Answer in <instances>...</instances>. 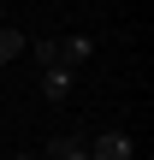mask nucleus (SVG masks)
<instances>
[{
	"label": "nucleus",
	"mask_w": 154,
	"mask_h": 160,
	"mask_svg": "<svg viewBox=\"0 0 154 160\" xmlns=\"http://www.w3.org/2000/svg\"><path fill=\"white\" fill-rule=\"evenodd\" d=\"M89 160H131L137 154V142H131V131H101L95 142H83Z\"/></svg>",
	"instance_id": "obj_1"
},
{
	"label": "nucleus",
	"mask_w": 154,
	"mask_h": 160,
	"mask_svg": "<svg viewBox=\"0 0 154 160\" xmlns=\"http://www.w3.org/2000/svg\"><path fill=\"white\" fill-rule=\"evenodd\" d=\"M53 53H59V65H65V71H77V65H89V59H95V36H59V42H53Z\"/></svg>",
	"instance_id": "obj_2"
},
{
	"label": "nucleus",
	"mask_w": 154,
	"mask_h": 160,
	"mask_svg": "<svg viewBox=\"0 0 154 160\" xmlns=\"http://www.w3.org/2000/svg\"><path fill=\"white\" fill-rule=\"evenodd\" d=\"M71 89H77V71H65V65H47V71H42V95H47V101H65Z\"/></svg>",
	"instance_id": "obj_3"
},
{
	"label": "nucleus",
	"mask_w": 154,
	"mask_h": 160,
	"mask_svg": "<svg viewBox=\"0 0 154 160\" xmlns=\"http://www.w3.org/2000/svg\"><path fill=\"white\" fill-rule=\"evenodd\" d=\"M42 160H89V148H83V137H47Z\"/></svg>",
	"instance_id": "obj_4"
},
{
	"label": "nucleus",
	"mask_w": 154,
	"mask_h": 160,
	"mask_svg": "<svg viewBox=\"0 0 154 160\" xmlns=\"http://www.w3.org/2000/svg\"><path fill=\"white\" fill-rule=\"evenodd\" d=\"M24 48H30V36H24V30H12V24H0V65H12Z\"/></svg>",
	"instance_id": "obj_5"
},
{
	"label": "nucleus",
	"mask_w": 154,
	"mask_h": 160,
	"mask_svg": "<svg viewBox=\"0 0 154 160\" xmlns=\"http://www.w3.org/2000/svg\"><path fill=\"white\" fill-rule=\"evenodd\" d=\"M12 160H42V154H36V148H18V154H12Z\"/></svg>",
	"instance_id": "obj_6"
}]
</instances>
